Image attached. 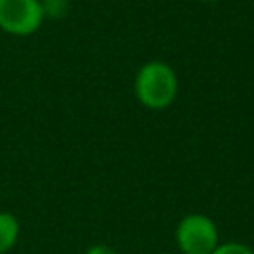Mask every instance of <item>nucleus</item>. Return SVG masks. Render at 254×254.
<instances>
[{
    "label": "nucleus",
    "mask_w": 254,
    "mask_h": 254,
    "mask_svg": "<svg viewBox=\"0 0 254 254\" xmlns=\"http://www.w3.org/2000/svg\"><path fill=\"white\" fill-rule=\"evenodd\" d=\"M40 0H0V30L14 38H28L44 24Z\"/></svg>",
    "instance_id": "nucleus-3"
},
{
    "label": "nucleus",
    "mask_w": 254,
    "mask_h": 254,
    "mask_svg": "<svg viewBox=\"0 0 254 254\" xmlns=\"http://www.w3.org/2000/svg\"><path fill=\"white\" fill-rule=\"evenodd\" d=\"M196 2H216V0H196Z\"/></svg>",
    "instance_id": "nucleus-8"
},
{
    "label": "nucleus",
    "mask_w": 254,
    "mask_h": 254,
    "mask_svg": "<svg viewBox=\"0 0 254 254\" xmlns=\"http://www.w3.org/2000/svg\"><path fill=\"white\" fill-rule=\"evenodd\" d=\"M175 244L181 254H210L220 244V232L208 214L189 212L175 226Z\"/></svg>",
    "instance_id": "nucleus-2"
},
{
    "label": "nucleus",
    "mask_w": 254,
    "mask_h": 254,
    "mask_svg": "<svg viewBox=\"0 0 254 254\" xmlns=\"http://www.w3.org/2000/svg\"><path fill=\"white\" fill-rule=\"evenodd\" d=\"M46 20H62L69 12V0H40Z\"/></svg>",
    "instance_id": "nucleus-5"
},
{
    "label": "nucleus",
    "mask_w": 254,
    "mask_h": 254,
    "mask_svg": "<svg viewBox=\"0 0 254 254\" xmlns=\"http://www.w3.org/2000/svg\"><path fill=\"white\" fill-rule=\"evenodd\" d=\"M133 93L145 109L163 111L171 107L179 95V75L171 64L149 60L133 77Z\"/></svg>",
    "instance_id": "nucleus-1"
},
{
    "label": "nucleus",
    "mask_w": 254,
    "mask_h": 254,
    "mask_svg": "<svg viewBox=\"0 0 254 254\" xmlns=\"http://www.w3.org/2000/svg\"><path fill=\"white\" fill-rule=\"evenodd\" d=\"M20 220L8 210H0V254H8L20 238Z\"/></svg>",
    "instance_id": "nucleus-4"
},
{
    "label": "nucleus",
    "mask_w": 254,
    "mask_h": 254,
    "mask_svg": "<svg viewBox=\"0 0 254 254\" xmlns=\"http://www.w3.org/2000/svg\"><path fill=\"white\" fill-rule=\"evenodd\" d=\"M210 254H254V248H250L244 242L230 240V242H220Z\"/></svg>",
    "instance_id": "nucleus-6"
},
{
    "label": "nucleus",
    "mask_w": 254,
    "mask_h": 254,
    "mask_svg": "<svg viewBox=\"0 0 254 254\" xmlns=\"http://www.w3.org/2000/svg\"><path fill=\"white\" fill-rule=\"evenodd\" d=\"M83 254H119V252H117L113 246H109V244L97 242V244H91V246H87V250H85Z\"/></svg>",
    "instance_id": "nucleus-7"
}]
</instances>
